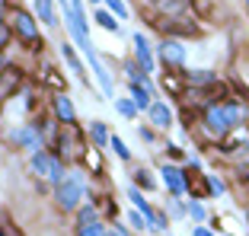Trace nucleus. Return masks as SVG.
Returning a JSON list of instances; mask_svg holds the SVG:
<instances>
[{
    "label": "nucleus",
    "mask_w": 249,
    "mask_h": 236,
    "mask_svg": "<svg viewBox=\"0 0 249 236\" xmlns=\"http://www.w3.org/2000/svg\"><path fill=\"white\" fill-rule=\"evenodd\" d=\"M246 121V105L236 102V99H227V102L220 105H211V109L201 112V128L211 140H224L230 137L233 131H240V125Z\"/></svg>",
    "instance_id": "obj_1"
},
{
    "label": "nucleus",
    "mask_w": 249,
    "mask_h": 236,
    "mask_svg": "<svg viewBox=\"0 0 249 236\" xmlns=\"http://www.w3.org/2000/svg\"><path fill=\"white\" fill-rule=\"evenodd\" d=\"M87 195V182H83V172H67V179L61 185H54V204L61 211H77Z\"/></svg>",
    "instance_id": "obj_2"
},
{
    "label": "nucleus",
    "mask_w": 249,
    "mask_h": 236,
    "mask_svg": "<svg viewBox=\"0 0 249 236\" xmlns=\"http://www.w3.org/2000/svg\"><path fill=\"white\" fill-rule=\"evenodd\" d=\"M29 169L36 172V176L48 179L52 185H61V182L67 179V172H64V163H61L58 156L45 153V150H38V153H32V156H29Z\"/></svg>",
    "instance_id": "obj_3"
},
{
    "label": "nucleus",
    "mask_w": 249,
    "mask_h": 236,
    "mask_svg": "<svg viewBox=\"0 0 249 236\" xmlns=\"http://www.w3.org/2000/svg\"><path fill=\"white\" fill-rule=\"evenodd\" d=\"M154 26L163 32V38H198L201 35V26L192 16H173V19H160L157 16Z\"/></svg>",
    "instance_id": "obj_4"
},
{
    "label": "nucleus",
    "mask_w": 249,
    "mask_h": 236,
    "mask_svg": "<svg viewBox=\"0 0 249 236\" xmlns=\"http://www.w3.org/2000/svg\"><path fill=\"white\" fill-rule=\"evenodd\" d=\"M10 26H13V32L26 45H32V48H38V51H42L45 42H42V35H38V22H36V16H32V13H26V10L16 7L13 10V22H10Z\"/></svg>",
    "instance_id": "obj_5"
},
{
    "label": "nucleus",
    "mask_w": 249,
    "mask_h": 236,
    "mask_svg": "<svg viewBox=\"0 0 249 236\" xmlns=\"http://www.w3.org/2000/svg\"><path fill=\"white\" fill-rule=\"evenodd\" d=\"M157 58L163 61L166 70H182L185 61H189V51H185V45L179 42V38H163V42L157 45Z\"/></svg>",
    "instance_id": "obj_6"
},
{
    "label": "nucleus",
    "mask_w": 249,
    "mask_h": 236,
    "mask_svg": "<svg viewBox=\"0 0 249 236\" xmlns=\"http://www.w3.org/2000/svg\"><path fill=\"white\" fill-rule=\"evenodd\" d=\"M10 144L19 150H26V153H38L42 150V131H38L36 125H16L13 131H10Z\"/></svg>",
    "instance_id": "obj_7"
},
{
    "label": "nucleus",
    "mask_w": 249,
    "mask_h": 236,
    "mask_svg": "<svg viewBox=\"0 0 249 236\" xmlns=\"http://www.w3.org/2000/svg\"><path fill=\"white\" fill-rule=\"evenodd\" d=\"M217 153L220 156H227V160H249V134L243 131H233L230 137H224L217 144Z\"/></svg>",
    "instance_id": "obj_8"
},
{
    "label": "nucleus",
    "mask_w": 249,
    "mask_h": 236,
    "mask_svg": "<svg viewBox=\"0 0 249 236\" xmlns=\"http://www.w3.org/2000/svg\"><path fill=\"white\" fill-rule=\"evenodd\" d=\"M131 42H134V61L144 67L147 74H154V70H157V58H154V48H150L147 35H144V32H134Z\"/></svg>",
    "instance_id": "obj_9"
},
{
    "label": "nucleus",
    "mask_w": 249,
    "mask_h": 236,
    "mask_svg": "<svg viewBox=\"0 0 249 236\" xmlns=\"http://www.w3.org/2000/svg\"><path fill=\"white\" fill-rule=\"evenodd\" d=\"M182 77H185V86H189V89H211V86H217V83H220L217 70H208V67L182 70Z\"/></svg>",
    "instance_id": "obj_10"
},
{
    "label": "nucleus",
    "mask_w": 249,
    "mask_h": 236,
    "mask_svg": "<svg viewBox=\"0 0 249 236\" xmlns=\"http://www.w3.org/2000/svg\"><path fill=\"white\" fill-rule=\"evenodd\" d=\"M19 86H22V70L16 64H7V67H3V74H0V105L7 102Z\"/></svg>",
    "instance_id": "obj_11"
},
{
    "label": "nucleus",
    "mask_w": 249,
    "mask_h": 236,
    "mask_svg": "<svg viewBox=\"0 0 249 236\" xmlns=\"http://www.w3.org/2000/svg\"><path fill=\"white\" fill-rule=\"evenodd\" d=\"M150 7L160 19H173V16L189 13V0H150Z\"/></svg>",
    "instance_id": "obj_12"
},
{
    "label": "nucleus",
    "mask_w": 249,
    "mask_h": 236,
    "mask_svg": "<svg viewBox=\"0 0 249 236\" xmlns=\"http://www.w3.org/2000/svg\"><path fill=\"white\" fill-rule=\"evenodd\" d=\"M160 176H163V182H166V188L173 192V198H179L182 192H189V188H185V172L182 169H176V166L163 163V166H160Z\"/></svg>",
    "instance_id": "obj_13"
},
{
    "label": "nucleus",
    "mask_w": 249,
    "mask_h": 236,
    "mask_svg": "<svg viewBox=\"0 0 249 236\" xmlns=\"http://www.w3.org/2000/svg\"><path fill=\"white\" fill-rule=\"evenodd\" d=\"M147 115H150V125L160 128V131H166V128L173 125V109H169L163 99H154V105L147 109Z\"/></svg>",
    "instance_id": "obj_14"
},
{
    "label": "nucleus",
    "mask_w": 249,
    "mask_h": 236,
    "mask_svg": "<svg viewBox=\"0 0 249 236\" xmlns=\"http://www.w3.org/2000/svg\"><path fill=\"white\" fill-rule=\"evenodd\" d=\"M61 58H64L67 67H71V74H77V80H80L83 86H89V77L83 74V64H80V58H77V51H73L71 42H61Z\"/></svg>",
    "instance_id": "obj_15"
},
{
    "label": "nucleus",
    "mask_w": 249,
    "mask_h": 236,
    "mask_svg": "<svg viewBox=\"0 0 249 236\" xmlns=\"http://www.w3.org/2000/svg\"><path fill=\"white\" fill-rule=\"evenodd\" d=\"M32 10H36V19L45 22L48 29L58 26V10H54V0H32Z\"/></svg>",
    "instance_id": "obj_16"
},
{
    "label": "nucleus",
    "mask_w": 249,
    "mask_h": 236,
    "mask_svg": "<svg viewBox=\"0 0 249 236\" xmlns=\"http://www.w3.org/2000/svg\"><path fill=\"white\" fill-rule=\"evenodd\" d=\"M52 105H54V115H58L67 128H73V125H77V112H73V102L64 96V93H58V96L52 99Z\"/></svg>",
    "instance_id": "obj_17"
},
{
    "label": "nucleus",
    "mask_w": 249,
    "mask_h": 236,
    "mask_svg": "<svg viewBox=\"0 0 249 236\" xmlns=\"http://www.w3.org/2000/svg\"><path fill=\"white\" fill-rule=\"evenodd\" d=\"M122 70L128 74V83H144V86H150V74H147V70H144V67H141L134 58H128V61H124V64H122Z\"/></svg>",
    "instance_id": "obj_18"
},
{
    "label": "nucleus",
    "mask_w": 249,
    "mask_h": 236,
    "mask_svg": "<svg viewBox=\"0 0 249 236\" xmlns=\"http://www.w3.org/2000/svg\"><path fill=\"white\" fill-rule=\"evenodd\" d=\"M131 99L138 109H150L154 105V96H150V86H144V83H131Z\"/></svg>",
    "instance_id": "obj_19"
},
{
    "label": "nucleus",
    "mask_w": 249,
    "mask_h": 236,
    "mask_svg": "<svg viewBox=\"0 0 249 236\" xmlns=\"http://www.w3.org/2000/svg\"><path fill=\"white\" fill-rule=\"evenodd\" d=\"M89 137H93L96 147H106V144L112 140V134H109V128H106V121H89Z\"/></svg>",
    "instance_id": "obj_20"
},
{
    "label": "nucleus",
    "mask_w": 249,
    "mask_h": 236,
    "mask_svg": "<svg viewBox=\"0 0 249 236\" xmlns=\"http://www.w3.org/2000/svg\"><path fill=\"white\" fill-rule=\"evenodd\" d=\"M131 176H134V188H157V182H154V176H150V169H144V166H138Z\"/></svg>",
    "instance_id": "obj_21"
},
{
    "label": "nucleus",
    "mask_w": 249,
    "mask_h": 236,
    "mask_svg": "<svg viewBox=\"0 0 249 236\" xmlns=\"http://www.w3.org/2000/svg\"><path fill=\"white\" fill-rule=\"evenodd\" d=\"M99 26H103L106 32H118V22H115V16L109 13V10H96V16H93Z\"/></svg>",
    "instance_id": "obj_22"
},
{
    "label": "nucleus",
    "mask_w": 249,
    "mask_h": 236,
    "mask_svg": "<svg viewBox=\"0 0 249 236\" xmlns=\"http://www.w3.org/2000/svg\"><path fill=\"white\" fill-rule=\"evenodd\" d=\"M77 236H109V230H106L99 220H93V223H83V227H77Z\"/></svg>",
    "instance_id": "obj_23"
},
{
    "label": "nucleus",
    "mask_w": 249,
    "mask_h": 236,
    "mask_svg": "<svg viewBox=\"0 0 249 236\" xmlns=\"http://www.w3.org/2000/svg\"><path fill=\"white\" fill-rule=\"evenodd\" d=\"M109 147L115 150V156H118V160H124V163L131 160V150L124 147V140H122V137H115V134H112V140H109Z\"/></svg>",
    "instance_id": "obj_24"
},
{
    "label": "nucleus",
    "mask_w": 249,
    "mask_h": 236,
    "mask_svg": "<svg viewBox=\"0 0 249 236\" xmlns=\"http://www.w3.org/2000/svg\"><path fill=\"white\" fill-rule=\"evenodd\" d=\"M115 109L122 112L124 118H134V115H138V105H134V99H118V96H115Z\"/></svg>",
    "instance_id": "obj_25"
},
{
    "label": "nucleus",
    "mask_w": 249,
    "mask_h": 236,
    "mask_svg": "<svg viewBox=\"0 0 249 236\" xmlns=\"http://www.w3.org/2000/svg\"><path fill=\"white\" fill-rule=\"evenodd\" d=\"M205 185H208V195H224L227 192V185L220 182L217 176H205Z\"/></svg>",
    "instance_id": "obj_26"
},
{
    "label": "nucleus",
    "mask_w": 249,
    "mask_h": 236,
    "mask_svg": "<svg viewBox=\"0 0 249 236\" xmlns=\"http://www.w3.org/2000/svg\"><path fill=\"white\" fill-rule=\"evenodd\" d=\"M77 220H80L77 227H83V223H93V220H96V207H93V204H83L80 214H77Z\"/></svg>",
    "instance_id": "obj_27"
},
{
    "label": "nucleus",
    "mask_w": 249,
    "mask_h": 236,
    "mask_svg": "<svg viewBox=\"0 0 249 236\" xmlns=\"http://www.w3.org/2000/svg\"><path fill=\"white\" fill-rule=\"evenodd\" d=\"M189 217L195 223H201L205 220V204H201V201H189Z\"/></svg>",
    "instance_id": "obj_28"
},
{
    "label": "nucleus",
    "mask_w": 249,
    "mask_h": 236,
    "mask_svg": "<svg viewBox=\"0 0 249 236\" xmlns=\"http://www.w3.org/2000/svg\"><path fill=\"white\" fill-rule=\"evenodd\" d=\"M106 3H109V13H112V16H118V19H124V16H128L124 0H106Z\"/></svg>",
    "instance_id": "obj_29"
},
{
    "label": "nucleus",
    "mask_w": 249,
    "mask_h": 236,
    "mask_svg": "<svg viewBox=\"0 0 249 236\" xmlns=\"http://www.w3.org/2000/svg\"><path fill=\"white\" fill-rule=\"evenodd\" d=\"M233 176H236V182H243V185L249 182V160L236 163V166H233Z\"/></svg>",
    "instance_id": "obj_30"
},
{
    "label": "nucleus",
    "mask_w": 249,
    "mask_h": 236,
    "mask_svg": "<svg viewBox=\"0 0 249 236\" xmlns=\"http://www.w3.org/2000/svg\"><path fill=\"white\" fill-rule=\"evenodd\" d=\"M166 207H169V214H173V217H182V214H189V204H179L176 198H173V201H166Z\"/></svg>",
    "instance_id": "obj_31"
},
{
    "label": "nucleus",
    "mask_w": 249,
    "mask_h": 236,
    "mask_svg": "<svg viewBox=\"0 0 249 236\" xmlns=\"http://www.w3.org/2000/svg\"><path fill=\"white\" fill-rule=\"evenodd\" d=\"M166 153H169V160H182V147H176V144H169Z\"/></svg>",
    "instance_id": "obj_32"
},
{
    "label": "nucleus",
    "mask_w": 249,
    "mask_h": 236,
    "mask_svg": "<svg viewBox=\"0 0 249 236\" xmlns=\"http://www.w3.org/2000/svg\"><path fill=\"white\" fill-rule=\"evenodd\" d=\"M138 137L150 144V140H154V131H150V128H138Z\"/></svg>",
    "instance_id": "obj_33"
},
{
    "label": "nucleus",
    "mask_w": 249,
    "mask_h": 236,
    "mask_svg": "<svg viewBox=\"0 0 249 236\" xmlns=\"http://www.w3.org/2000/svg\"><path fill=\"white\" fill-rule=\"evenodd\" d=\"M109 236H131V233H128L124 227H118V223H115V227H109Z\"/></svg>",
    "instance_id": "obj_34"
},
{
    "label": "nucleus",
    "mask_w": 249,
    "mask_h": 236,
    "mask_svg": "<svg viewBox=\"0 0 249 236\" xmlns=\"http://www.w3.org/2000/svg\"><path fill=\"white\" fill-rule=\"evenodd\" d=\"M192 233H195V236H214V233H211V230H208V227H195V230H192Z\"/></svg>",
    "instance_id": "obj_35"
},
{
    "label": "nucleus",
    "mask_w": 249,
    "mask_h": 236,
    "mask_svg": "<svg viewBox=\"0 0 249 236\" xmlns=\"http://www.w3.org/2000/svg\"><path fill=\"white\" fill-rule=\"evenodd\" d=\"M3 67H7V61H3V51H0V74H3Z\"/></svg>",
    "instance_id": "obj_36"
},
{
    "label": "nucleus",
    "mask_w": 249,
    "mask_h": 236,
    "mask_svg": "<svg viewBox=\"0 0 249 236\" xmlns=\"http://www.w3.org/2000/svg\"><path fill=\"white\" fill-rule=\"evenodd\" d=\"M243 3H246V13H249V0H243Z\"/></svg>",
    "instance_id": "obj_37"
},
{
    "label": "nucleus",
    "mask_w": 249,
    "mask_h": 236,
    "mask_svg": "<svg viewBox=\"0 0 249 236\" xmlns=\"http://www.w3.org/2000/svg\"><path fill=\"white\" fill-rule=\"evenodd\" d=\"M89 3H99V0H89Z\"/></svg>",
    "instance_id": "obj_38"
},
{
    "label": "nucleus",
    "mask_w": 249,
    "mask_h": 236,
    "mask_svg": "<svg viewBox=\"0 0 249 236\" xmlns=\"http://www.w3.org/2000/svg\"><path fill=\"white\" fill-rule=\"evenodd\" d=\"M246 188H249V182H246Z\"/></svg>",
    "instance_id": "obj_39"
}]
</instances>
